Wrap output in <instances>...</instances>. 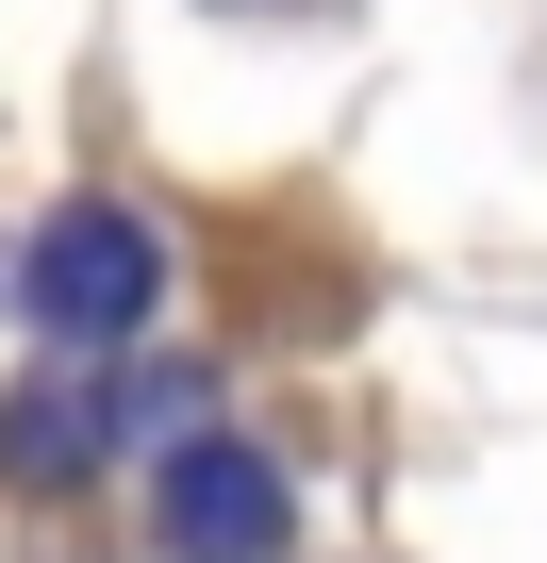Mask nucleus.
<instances>
[{
	"instance_id": "1",
	"label": "nucleus",
	"mask_w": 547,
	"mask_h": 563,
	"mask_svg": "<svg viewBox=\"0 0 547 563\" xmlns=\"http://www.w3.org/2000/svg\"><path fill=\"white\" fill-rule=\"evenodd\" d=\"M166 299V249H150V216H51L34 249H18V316L51 332V349H117L133 316Z\"/></svg>"
},
{
	"instance_id": "2",
	"label": "nucleus",
	"mask_w": 547,
	"mask_h": 563,
	"mask_svg": "<svg viewBox=\"0 0 547 563\" xmlns=\"http://www.w3.org/2000/svg\"><path fill=\"white\" fill-rule=\"evenodd\" d=\"M150 530H166V563H265L283 547V464L265 448H166Z\"/></svg>"
}]
</instances>
